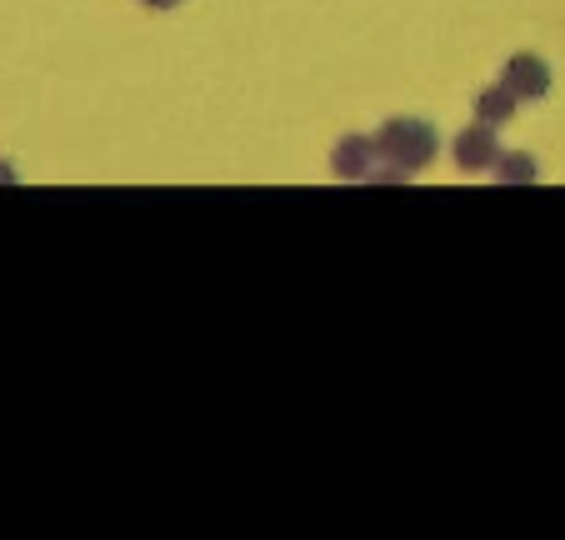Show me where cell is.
<instances>
[{
	"label": "cell",
	"instance_id": "8992f818",
	"mask_svg": "<svg viewBox=\"0 0 565 540\" xmlns=\"http://www.w3.org/2000/svg\"><path fill=\"white\" fill-rule=\"evenodd\" d=\"M491 176L501 180V186H531V180L541 176V170H535V160H531V156H521V150H515V156H501V160H495Z\"/></svg>",
	"mask_w": 565,
	"mask_h": 540
},
{
	"label": "cell",
	"instance_id": "7a4b0ae2",
	"mask_svg": "<svg viewBox=\"0 0 565 540\" xmlns=\"http://www.w3.org/2000/svg\"><path fill=\"white\" fill-rule=\"evenodd\" d=\"M501 136H495V126H466L456 140H450V160H456L466 176H480V170H495V160H501Z\"/></svg>",
	"mask_w": 565,
	"mask_h": 540
},
{
	"label": "cell",
	"instance_id": "52a82bcc",
	"mask_svg": "<svg viewBox=\"0 0 565 540\" xmlns=\"http://www.w3.org/2000/svg\"><path fill=\"white\" fill-rule=\"evenodd\" d=\"M150 11H175V6H181V0H146Z\"/></svg>",
	"mask_w": 565,
	"mask_h": 540
},
{
	"label": "cell",
	"instance_id": "3957f363",
	"mask_svg": "<svg viewBox=\"0 0 565 540\" xmlns=\"http://www.w3.org/2000/svg\"><path fill=\"white\" fill-rule=\"evenodd\" d=\"M501 81L511 85L521 100H545V96H551V85H555V75H551V65H545L541 55L521 51V55H511V61H505Z\"/></svg>",
	"mask_w": 565,
	"mask_h": 540
},
{
	"label": "cell",
	"instance_id": "6da1fadb",
	"mask_svg": "<svg viewBox=\"0 0 565 540\" xmlns=\"http://www.w3.org/2000/svg\"><path fill=\"white\" fill-rule=\"evenodd\" d=\"M375 150H381L385 166L406 170V176H416V170H426L430 160L440 156V136L436 126H426V120H385L381 136H375Z\"/></svg>",
	"mask_w": 565,
	"mask_h": 540
},
{
	"label": "cell",
	"instance_id": "5b68a950",
	"mask_svg": "<svg viewBox=\"0 0 565 540\" xmlns=\"http://www.w3.org/2000/svg\"><path fill=\"white\" fill-rule=\"evenodd\" d=\"M470 110H476V120L480 126H511L515 120V110H521V96H515L505 81H495V85H486V91H476V100H470Z\"/></svg>",
	"mask_w": 565,
	"mask_h": 540
},
{
	"label": "cell",
	"instance_id": "277c9868",
	"mask_svg": "<svg viewBox=\"0 0 565 540\" xmlns=\"http://www.w3.org/2000/svg\"><path fill=\"white\" fill-rule=\"evenodd\" d=\"M375 160H381V150H375L371 136H341L331 146V170L341 180H371Z\"/></svg>",
	"mask_w": 565,
	"mask_h": 540
}]
</instances>
